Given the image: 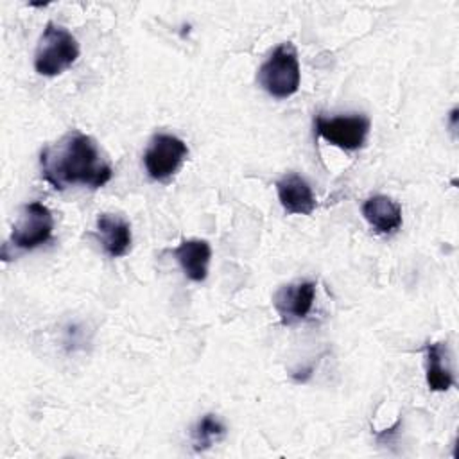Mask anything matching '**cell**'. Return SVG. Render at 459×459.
Listing matches in <instances>:
<instances>
[{"mask_svg":"<svg viewBox=\"0 0 459 459\" xmlns=\"http://www.w3.org/2000/svg\"><path fill=\"white\" fill-rule=\"evenodd\" d=\"M39 165L41 176L56 190L74 185L100 188L113 178V169L102 156L97 142L75 129L43 147Z\"/></svg>","mask_w":459,"mask_h":459,"instance_id":"1","label":"cell"},{"mask_svg":"<svg viewBox=\"0 0 459 459\" xmlns=\"http://www.w3.org/2000/svg\"><path fill=\"white\" fill-rule=\"evenodd\" d=\"M258 84L274 99L292 97L299 90L301 70L298 52L292 43L278 45L260 65L256 74Z\"/></svg>","mask_w":459,"mask_h":459,"instance_id":"2","label":"cell"},{"mask_svg":"<svg viewBox=\"0 0 459 459\" xmlns=\"http://www.w3.org/2000/svg\"><path fill=\"white\" fill-rule=\"evenodd\" d=\"M75 36L61 25L48 22L34 52V70L45 77H56L70 68L79 57Z\"/></svg>","mask_w":459,"mask_h":459,"instance_id":"3","label":"cell"},{"mask_svg":"<svg viewBox=\"0 0 459 459\" xmlns=\"http://www.w3.org/2000/svg\"><path fill=\"white\" fill-rule=\"evenodd\" d=\"M54 233V215L43 203H29L22 208L13 231L4 244V249L32 251L52 238Z\"/></svg>","mask_w":459,"mask_h":459,"instance_id":"4","label":"cell"},{"mask_svg":"<svg viewBox=\"0 0 459 459\" xmlns=\"http://www.w3.org/2000/svg\"><path fill=\"white\" fill-rule=\"evenodd\" d=\"M188 156L186 143L169 133H158L151 138L145 152L143 165L151 179L169 181L183 165Z\"/></svg>","mask_w":459,"mask_h":459,"instance_id":"5","label":"cell"},{"mask_svg":"<svg viewBox=\"0 0 459 459\" xmlns=\"http://www.w3.org/2000/svg\"><path fill=\"white\" fill-rule=\"evenodd\" d=\"M317 136L342 151H359L364 147L371 122L366 115H339L314 118Z\"/></svg>","mask_w":459,"mask_h":459,"instance_id":"6","label":"cell"},{"mask_svg":"<svg viewBox=\"0 0 459 459\" xmlns=\"http://www.w3.org/2000/svg\"><path fill=\"white\" fill-rule=\"evenodd\" d=\"M316 299V281L303 280L296 283H287L276 289L273 296V305L280 316V321L283 326L296 325L303 321Z\"/></svg>","mask_w":459,"mask_h":459,"instance_id":"7","label":"cell"},{"mask_svg":"<svg viewBox=\"0 0 459 459\" xmlns=\"http://www.w3.org/2000/svg\"><path fill=\"white\" fill-rule=\"evenodd\" d=\"M276 192L281 208L290 215H310L316 210V195L312 186L299 174H285L276 181Z\"/></svg>","mask_w":459,"mask_h":459,"instance_id":"8","label":"cell"},{"mask_svg":"<svg viewBox=\"0 0 459 459\" xmlns=\"http://www.w3.org/2000/svg\"><path fill=\"white\" fill-rule=\"evenodd\" d=\"M95 230L104 253L111 258H120L129 253L133 233L131 224L115 213H100L95 222Z\"/></svg>","mask_w":459,"mask_h":459,"instance_id":"9","label":"cell"},{"mask_svg":"<svg viewBox=\"0 0 459 459\" xmlns=\"http://www.w3.org/2000/svg\"><path fill=\"white\" fill-rule=\"evenodd\" d=\"M362 215L366 222L378 233L389 235L402 226V206L387 195H371L362 204Z\"/></svg>","mask_w":459,"mask_h":459,"instance_id":"10","label":"cell"},{"mask_svg":"<svg viewBox=\"0 0 459 459\" xmlns=\"http://www.w3.org/2000/svg\"><path fill=\"white\" fill-rule=\"evenodd\" d=\"M174 256L185 276L192 281H204L212 258V247L203 238H185L174 249Z\"/></svg>","mask_w":459,"mask_h":459,"instance_id":"11","label":"cell"},{"mask_svg":"<svg viewBox=\"0 0 459 459\" xmlns=\"http://www.w3.org/2000/svg\"><path fill=\"white\" fill-rule=\"evenodd\" d=\"M427 351V385L430 391H448L454 385V375L448 366V348L445 342L425 346Z\"/></svg>","mask_w":459,"mask_h":459,"instance_id":"12","label":"cell"},{"mask_svg":"<svg viewBox=\"0 0 459 459\" xmlns=\"http://www.w3.org/2000/svg\"><path fill=\"white\" fill-rule=\"evenodd\" d=\"M226 436V425L215 414H204L192 429V448L204 452Z\"/></svg>","mask_w":459,"mask_h":459,"instance_id":"13","label":"cell"}]
</instances>
